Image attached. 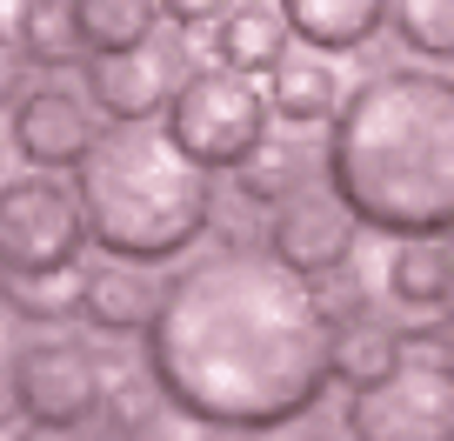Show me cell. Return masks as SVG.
Returning a JSON list of instances; mask_svg holds the SVG:
<instances>
[{
    "mask_svg": "<svg viewBox=\"0 0 454 441\" xmlns=\"http://www.w3.org/2000/svg\"><path fill=\"white\" fill-rule=\"evenodd\" d=\"M14 441H81V428H54V421H27Z\"/></svg>",
    "mask_w": 454,
    "mask_h": 441,
    "instance_id": "25",
    "label": "cell"
},
{
    "mask_svg": "<svg viewBox=\"0 0 454 441\" xmlns=\"http://www.w3.org/2000/svg\"><path fill=\"white\" fill-rule=\"evenodd\" d=\"M327 181L361 228L395 241L454 234V74L381 67L340 94L327 134Z\"/></svg>",
    "mask_w": 454,
    "mask_h": 441,
    "instance_id": "2",
    "label": "cell"
},
{
    "mask_svg": "<svg viewBox=\"0 0 454 441\" xmlns=\"http://www.w3.org/2000/svg\"><path fill=\"white\" fill-rule=\"evenodd\" d=\"M401 355H408V342H401L387 321H374V314H361V321H334V382L368 388V382H381Z\"/></svg>",
    "mask_w": 454,
    "mask_h": 441,
    "instance_id": "17",
    "label": "cell"
},
{
    "mask_svg": "<svg viewBox=\"0 0 454 441\" xmlns=\"http://www.w3.org/2000/svg\"><path fill=\"white\" fill-rule=\"evenodd\" d=\"M268 107L294 128H314L340 107V74L334 54H281L268 67Z\"/></svg>",
    "mask_w": 454,
    "mask_h": 441,
    "instance_id": "13",
    "label": "cell"
},
{
    "mask_svg": "<svg viewBox=\"0 0 454 441\" xmlns=\"http://www.w3.org/2000/svg\"><path fill=\"white\" fill-rule=\"evenodd\" d=\"M234 0H160V14L181 20V28H200V20H221Z\"/></svg>",
    "mask_w": 454,
    "mask_h": 441,
    "instance_id": "24",
    "label": "cell"
},
{
    "mask_svg": "<svg viewBox=\"0 0 454 441\" xmlns=\"http://www.w3.org/2000/svg\"><path fill=\"white\" fill-rule=\"evenodd\" d=\"M20 47H27V60H41V67H67L74 54H81V28H74V0H27L20 7Z\"/></svg>",
    "mask_w": 454,
    "mask_h": 441,
    "instance_id": "19",
    "label": "cell"
},
{
    "mask_svg": "<svg viewBox=\"0 0 454 441\" xmlns=\"http://www.w3.org/2000/svg\"><path fill=\"white\" fill-rule=\"evenodd\" d=\"M14 141H20V161H34V168H81V154L94 147V114L74 87L41 81L14 107Z\"/></svg>",
    "mask_w": 454,
    "mask_h": 441,
    "instance_id": "10",
    "label": "cell"
},
{
    "mask_svg": "<svg viewBox=\"0 0 454 441\" xmlns=\"http://www.w3.org/2000/svg\"><path fill=\"white\" fill-rule=\"evenodd\" d=\"M287 14H281V0H241V7H227L221 28H214V47H221L227 67H241V74H268L274 60L287 54Z\"/></svg>",
    "mask_w": 454,
    "mask_h": 441,
    "instance_id": "14",
    "label": "cell"
},
{
    "mask_svg": "<svg viewBox=\"0 0 454 441\" xmlns=\"http://www.w3.org/2000/svg\"><path fill=\"white\" fill-rule=\"evenodd\" d=\"M168 134L200 168H241L268 141V87L241 67H194L168 100Z\"/></svg>",
    "mask_w": 454,
    "mask_h": 441,
    "instance_id": "4",
    "label": "cell"
},
{
    "mask_svg": "<svg viewBox=\"0 0 454 441\" xmlns=\"http://www.w3.org/2000/svg\"><path fill=\"white\" fill-rule=\"evenodd\" d=\"M387 295L408 301V308H441L454 295V248L421 234V241H401L387 261Z\"/></svg>",
    "mask_w": 454,
    "mask_h": 441,
    "instance_id": "15",
    "label": "cell"
},
{
    "mask_svg": "<svg viewBox=\"0 0 454 441\" xmlns=\"http://www.w3.org/2000/svg\"><path fill=\"white\" fill-rule=\"evenodd\" d=\"M234 174H241V194L247 201H281V194H294V187L308 181V161H301L294 141H261Z\"/></svg>",
    "mask_w": 454,
    "mask_h": 441,
    "instance_id": "21",
    "label": "cell"
},
{
    "mask_svg": "<svg viewBox=\"0 0 454 441\" xmlns=\"http://www.w3.org/2000/svg\"><path fill=\"white\" fill-rule=\"evenodd\" d=\"M194 441H261V428H200Z\"/></svg>",
    "mask_w": 454,
    "mask_h": 441,
    "instance_id": "27",
    "label": "cell"
},
{
    "mask_svg": "<svg viewBox=\"0 0 454 441\" xmlns=\"http://www.w3.org/2000/svg\"><path fill=\"white\" fill-rule=\"evenodd\" d=\"M181 421H187V414H181ZM181 421H168V414H134V421L114 428V441H194Z\"/></svg>",
    "mask_w": 454,
    "mask_h": 441,
    "instance_id": "23",
    "label": "cell"
},
{
    "mask_svg": "<svg viewBox=\"0 0 454 441\" xmlns=\"http://www.w3.org/2000/svg\"><path fill=\"white\" fill-rule=\"evenodd\" d=\"M87 94H94V107L107 121H154L174 100V54L154 41L87 54Z\"/></svg>",
    "mask_w": 454,
    "mask_h": 441,
    "instance_id": "9",
    "label": "cell"
},
{
    "mask_svg": "<svg viewBox=\"0 0 454 441\" xmlns=\"http://www.w3.org/2000/svg\"><path fill=\"white\" fill-rule=\"evenodd\" d=\"M14 161H20V141H14V128L0 121V187L14 181Z\"/></svg>",
    "mask_w": 454,
    "mask_h": 441,
    "instance_id": "26",
    "label": "cell"
},
{
    "mask_svg": "<svg viewBox=\"0 0 454 441\" xmlns=\"http://www.w3.org/2000/svg\"><path fill=\"white\" fill-rule=\"evenodd\" d=\"M107 401V374L87 348L74 342H41L14 361V408L27 421H54V428H87Z\"/></svg>",
    "mask_w": 454,
    "mask_h": 441,
    "instance_id": "8",
    "label": "cell"
},
{
    "mask_svg": "<svg viewBox=\"0 0 454 441\" xmlns=\"http://www.w3.org/2000/svg\"><path fill=\"white\" fill-rule=\"evenodd\" d=\"M294 41H308L314 54H355L381 34L387 0H281Z\"/></svg>",
    "mask_w": 454,
    "mask_h": 441,
    "instance_id": "12",
    "label": "cell"
},
{
    "mask_svg": "<svg viewBox=\"0 0 454 441\" xmlns=\"http://www.w3.org/2000/svg\"><path fill=\"white\" fill-rule=\"evenodd\" d=\"M308 441H327V435H308Z\"/></svg>",
    "mask_w": 454,
    "mask_h": 441,
    "instance_id": "29",
    "label": "cell"
},
{
    "mask_svg": "<svg viewBox=\"0 0 454 441\" xmlns=\"http://www.w3.org/2000/svg\"><path fill=\"white\" fill-rule=\"evenodd\" d=\"M348 435L355 441H454V382L441 361L401 355L381 382L348 395Z\"/></svg>",
    "mask_w": 454,
    "mask_h": 441,
    "instance_id": "5",
    "label": "cell"
},
{
    "mask_svg": "<svg viewBox=\"0 0 454 441\" xmlns=\"http://www.w3.org/2000/svg\"><path fill=\"white\" fill-rule=\"evenodd\" d=\"M20 94H27V47L0 34V107H20Z\"/></svg>",
    "mask_w": 454,
    "mask_h": 441,
    "instance_id": "22",
    "label": "cell"
},
{
    "mask_svg": "<svg viewBox=\"0 0 454 441\" xmlns=\"http://www.w3.org/2000/svg\"><path fill=\"white\" fill-rule=\"evenodd\" d=\"M147 382L194 428H287L334 382V314L268 241L200 255L160 287Z\"/></svg>",
    "mask_w": 454,
    "mask_h": 441,
    "instance_id": "1",
    "label": "cell"
},
{
    "mask_svg": "<svg viewBox=\"0 0 454 441\" xmlns=\"http://www.w3.org/2000/svg\"><path fill=\"white\" fill-rule=\"evenodd\" d=\"M81 268H0V301L27 321H67L81 314Z\"/></svg>",
    "mask_w": 454,
    "mask_h": 441,
    "instance_id": "16",
    "label": "cell"
},
{
    "mask_svg": "<svg viewBox=\"0 0 454 441\" xmlns=\"http://www.w3.org/2000/svg\"><path fill=\"white\" fill-rule=\"evenodd\" d=\"M395 34L427 60H454V0H387Z\"/></svg>",
    "mask_w": 454,
    "mask_h": 441,
    "instance_id": "20",
    "label": "cell"
},
{
    "mask_svg": "<svg viewBox=\"0 0 454 441\" xmlns=\"http://www.w3.org/2000/svg\"><path fill=\"white\" fill-rule=\"evenodd\" d=\"M74 194L87 214V241L114 261H174L214 221V168H200L168 128L114 121L74 168Z\"/></svg>",
    "mask_w": 454,
    "mask_h": 441,
    "instance_id": "3",
    "label": "cell"
},
{
    "mask_svg": "<svg viewBox=\"0 0 454 441\" xmlns=\"http://www.w3.org/2000/svg\"><path fill=\"white\" fill-rule=\"evenodd\" d=\"M441 374H448V382H454V321L441 327Z\"/></svg>",
    "mask_w": 454,
    "mask_h": 441,
    "instance_id": "28",
    "label": "cell"
},
{
    "mask_svg": "<svg viewBox=\"0 0 454 441\" xmlns=\"http://www.w3.org/2000/svg\"><path fill=\"white\" fill-rule=\"evenodd\" d=\"M154 20H160V0H74V28H81L87 54L154 41Z\"/></svg>",
    "mask_w": 454,
    "mask_h": 441,
    "instance_id": "18",
    "label": "cell"
},
{
    "mask_svg": "<svg viewBox=\"0 0 454 441\" xmlns=\"http://www.w3.org/2000/svg\"><path fill=\"white\" fill-rule=\"evenodd\" d=\"M160 308V287L147 281L141 261H107V268H87L81 287V321L100 335H147Z\"/></svg>",
    "mask_w": 454,
    "mask_h": 441,
    "instance_id": "11",
    "label": "cell"
},
{
    "mask_svg": "<svg viewBox=\"0 0 454 441\" xmlns=\"http://www.w3.org/2000/svg\"><path fill=\"white\" fill-rule=\"evenodd\" d=\"M361 241V214L340 201L334 181H301L294 194L274 201V221H268V248L287 261L294 274H334L348 268V255H355Z\"/></svg>",
    "mask_w": 454,
    "mask_h": 441,
    "instance_id": "7",
    "label": "cell"
},
{
    "mask_svg": "<svg viewBox=\"0 0 454 441\" xmlns=\"http://www.w3.org/2000/svg\"><path fill=\"white\" fill-rule=\"evenodd\" d=\"M87 241L81 194L47 174L0 187V268H74Z\"/></svg>",
    "mask_w": 454,
    "mask_h": 441,
    "instance_id": "6",
    "label": "cell"
}]
</instances>
